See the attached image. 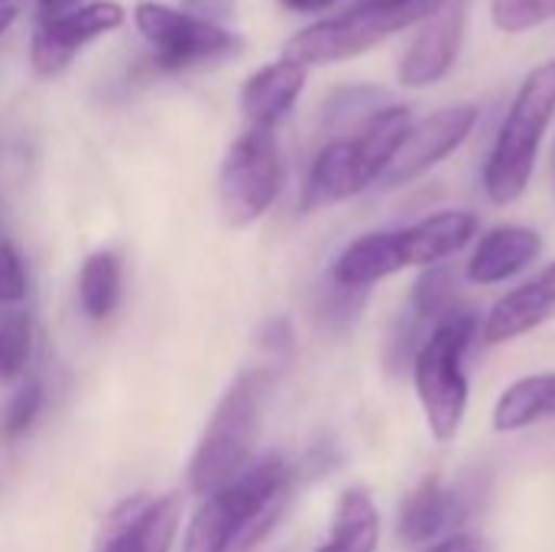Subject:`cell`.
<instances>
[{"label": "cell", "mask_w": 555, "mask_h": 552, "mask_svg": "<svg viewBox=\"0 0 555 552\" xmlns=\"http://www.w3.org/2000/svg\"><path fill=\"white\" fill-rule=\"evenodd\" d=\"M289 468L270 455L247 465L237 478L205 495L185 527L182 552H231L254 547L286 504Z\"/></svg>", "instance_id": "1"}, {"label": "cell", "mask_w": 555, "mask_h": 552, "mask_svg": "<svg viewBox=\"0 0 555 552\" xmlns=\"http://www.w3.org/2000/svg\"><path fill=\"white\" fill-rule=\"evenodd\" d=\"M410 124H413V114L406 104H387L351 133L328 140L309 166V176L302 185V208L319 211V208L348 202L361 195L367 185L380 182Z\"/></svg>", "instance_id": "2"}, {"label": "cell", "mask_w": 555, "mask_h": 552, "mask_svg": "<svg viewBox=\"0 0 555 552\" xmlns=\"http://www.w3.org/2000/svg\"><path fill=\"white\" fill-rule=\"evenodd\" d=\"M481 332V319L475 309L446 312L420 351L413 355V384L426 416V426L436 442H452L468 413V374L465 355Z\"/></svg>", "instance_id": "3"}, {"label": "cell", "mask_w": 555, "mask_h": 552, "mask_svg": "<svg viewBox=\"0 0 555 552\" xmlns=\"http://www.w3.org/2000/svg\"><path fill=\"white\" fill-rule=\"evenodd\" d=\"M555 117V59L540 62L517 88L511 111L494 137L485 163V192L494 205H514L530 179L540 156V143Z\"/></svg>", "instance_id": "4"}, {"label": "cell", "mask_w": 555, "mask_h": 552, "mask_svg": "<svg viewBox=\"0 0 555 552\" xmlns=\"http://www.w3.org/2000/svg\"><path fill=\"white\" fill-rule=\"evenodd\" d=\"M263 433V374L244 371L221 394L189 462V491L205 498L237 478Z\"/></svg>", "instance_id": "5"}, {"label": "cell", "mask_w": 555, "mask_h": 552, "mask_svg": "<svg viewBox=\"0 0 555 552\" xmlns=\"http://www.w3.org/2000/svg\"><path fill=\"white\" fill-rule=\"evenodd\" d=\"M439 3L442 0H351L348 10L299 29L286 42L283 55L306 68L345 62L423 23L439 10Z\"/></svg>", "instance_id": "6"}, {"label": "cell", "mask_w": 555, "mask_h": 552, "mask_svg": "<svg viewBox=\"0 0 555 552\" xmlns=\"http://www.w3.org/2000/svg\"><path fill=\"white\" fill-rule=\"evenodd\" d=\"M283 153L276 130L247 127L224 153L218 169V211L228 228L241 231L260 221L283 192Z\"/></svg>", "instance_id": "7"}, {"label": "cell", "mask_w": 555, "mask_h": 552, "mask_svg": "<svg viewBox=\"0 0 555 552\" xmlns=\"http://www.w3.org/2000/svg\"><path fill=\"white\" fill-rule=\"evenodd\" d=\"M133 23L153 46V59L163 72H185L202 65H221L244 52V36L221 23L198 20L169 3L140 0L133 7Z\"/></svg>", "instance_id": "8"}, {"label": "cell", "mask_w": 555, "mask_h": 552, "mask_svg": "<svg viewBox=\"0 0 555 552\" xmlns=\"http://www.w3.org/2000/svg\"><path fill=\"white\" fill-rule=\"evenodd\" d=\"M127 20L124 7L114 0L81 3L62 13H42L29 42V65L39 78H52L72 65V59L98 36L114 33Z\"/></svg>", "instance_id": "9"}, {"label": "cell", "mask_w": 555, "mask_h": 552, "mask_svg": "<svg viewBox=\"0 0 555 552\" xmlns=\"http://www.w3.org/2000/svg\"><path fill=\"white\" fill-rule=\"evenodd\" d=\"M478 508L481 485L475 478H462L455 488H446L439 475H426L400 504L397 534L410 547H433L452 534H462L459 527L468 524Z\"/></svg>", "instance_id": "10"}, {"label": "cell", "mask_w": 555, "mask_h": 552, "mask_svg": "<svg viewBox=\"0 0 555 552\" xmlns=\"http://www.w3.org/2000/svg\"><path fill=\"white\" fill-rule=\"evenodd\" d=\"M475 124H478V107L475 104L439 107L429 117L410 124L400 150L393 153L387 172L380 176V185L397 189V185H406V182L426 176L433 166L449 159L472 137Z\"/></svg>", "instance_id": "11"}, {"label": "cell", "mask_w": 555, "mask_h": 552, "mask_svg": "<svg viewBox=\"0 0 555 552\" xmlns=\"http://www.w3.org/2000/svg\"><path fill=\"white\" fill-rule=\"evenodd\" d=\"M472 0H442L433 16L420 23L416 39L400 59V81L406 88H429L442 81L459 62Z\"/></svg>", "instance_id": "12"}, {"label": "cell", "mask_w": 555, "mask_h": 552, "mask_svg": "<svg viewBox=\"0 0 555 552\" xmlns=\"http://www.w3.org/2000/svg\"><path fill=\"white\" fill-rule=\"evenodd\" d=\"M182 530V498H133L107 524L101 552H172Z\"/></svg>", "instance_id": "13"}, {"label": "cell", "mask_w": 555, "mask_h": 552, "mask_svg": "<svg viewBox=\"0 0 555 552\" xmlns=\"http://www.w3.org/2000/svg\"><path fill=\"white\" fill-rule=\"evenodd\" d=\"M540 254H543V238L533 228L501 224L478 241V247L465 264V277L478 286H494L524 273L530 264L540 260Z\"/></svg>", "instance_id": "14"}, {"label": "cell", "mask_w": 555, "mask_h": 552, "mask_svg": "<svg viewBox=\"0 0 555 552\" xmlns=\"http://www.w3.org/2000/svg\"><path fill=\"white\" fill-rule=\"evenodd\" d=\"M306 65L293 59H276L254 72L241 88V111L250 127L276 130V124L296 107L302 88H306Z\"/></svg>", "instance_id": "15"}, {"label": "cell", "mask_w": 555, "mask_h": 552, "mask_svg": "<svg viewBox=\"0 0 555 552\" xmlns=\"http://www.w3.org/2000/svg\"><path fill=\"white\" fill-rule=\"evenodd\" d=\"M406 270L403 238L397 231H371L354 238L332 264V283L345 290H364Z\"/></svg>", "instance_id": "16"}, {"label": "cell", "mask_w": 555, "mask_h": 552, "mask_svg": "<svg viewBox=\"0 0 555 552\" xmlns=\"http://www.w3.org/2000/svg\"><path fill=\"white\" fill-rule=\"evenodd\" d=\"M478 234V215L472 211H436L410 228H400L406 267H436L472 244Z\"/></svg>", "instance_id": "17"}, {"label": "cell", "mask_w": 555, "mask_h": 552, "mask_svg": "<svg viewBox=\"0 0 555 552\" xmlns=\"http://www.w3.org/2000/svg\"><path fill=\"white\" fill-rule=\"evenodd\" d=\"M555 303L540 290V283H524L511 293H504L491 312L485 316V325H481V338L488 345H504V342H514L527 332H533L537 325H543L550 316H553Z\"/></svg>", "instance_id": "18"}, {"label": "cell", "mask_w": 555, "mask_h": 552, "mask_svg": "<svg viewBox=\"0 0 555 552\" xmlns=\"http://www.w3.org/2000/svg\"><path fill=\"white\" fill-rule=\"evenodd\" d=\"M380 543V514L364 488H348L338 498L332 534L315 552H374Z\"/></svg>", "instance_id": "19"}, {"label": "cell", "mask_w": 555, "mask_h": 552, "mask_svg": "<svg viewBox=\"0 0 555 552\" xmlns=\"http://www.w3.org/2000/svg\"><path fill=\"white\" fill-rule=\"evenodd\" d=\"M543 420H555V374L520 377L494 403L498 433H517Z\"/></svg>", "instance_id": "20"}, {"label": "cell", "mask_w": 555, "mask_h": 552, "mask_svg": "<svg viewBox=\"0 0 555 552\" xmlns=\"http://www.w3.org/2000/svg\"><path fill=\"white\" fill-rule=\"evenodd\" d=\"M124 296V264L114 251H94L78 270V306L91 322L114 316Z\"/></svg>", "instance_id": "21"}, {"label": "cell", "mask_w": 555, "mask_h": 552, "mask_svg": "<svg viewBox=\"0 0 555 552\" xmlns=\"http://www.w3.org/2000/svg\"><path fill=\"white\" fill-rule=\"evenodd\" d=\"M459 299V277L449 264H436L426 267L420 273V280L413 283V296H410V316L416 322H423L426 329H433L446 312L455 309Z\"/></svg>", "instance_id": "22"}, {"label": "cell", "mask_w": 555, "mask_h": 552, "mask_svg": "<svg viewBox=\"0 0 555 552\" xmlns=\"http://www.w3.org/2000/svg\"><path fill=\"white\" fill-rule=\"evenodd\" d=\"M42 403H46L42 381H26L0 410V439L13 442V439L26 436L29 426L36 423V416L42 413Z\"/></svg>", "instance_id": "23"}, {"label": "cell", "mask_w": 555, "mask_h": 552, "mask_svg": "<svg viewBox=\"0 0 555 552\" xmlns=\"http://www.w3.org/2000/svg\"><path fill=\"white\" fill-rule=\"evenodd\" d=\"M33 351V322L26 316H7L0 322V384L23 374Z\"/></svg>", "instance_id": "24"}, {"label": "cell", "mask_w": 555, "mask_h": 552, "mask_svg": "<svg viewBox=\"0 0 555 552\" xmlns=\"http://www.w3.org/2000/svg\"><path fill=\"white\" fill-rule=\"evenodd\" d=\"M555 16V0H491V23L501 33H527Z\"/></svg>", "instance_id": "25"}, {"label": "cell", "mask_w": 555, "mask_h": 552, "mask_svg": "<svg viewBox=\"0 0 555 552\" xmlns=\"http://www.w3.org/2000/svg\"><path fill=\"white\" fill-rule=\"evenodd\" d=\"M29 293V280H26V264H23V254L16 251L13 241H0V303L3 306H13V303H23Z\"/></svg>", "instance_id": "26"}, {"label": "cell", "mask_w": 555, "mask_h": 552, "mask_svg": "<svg viewBox=\"0 0 555 552\" xmlns=\"http://www.w3.org/2000/svg\"><path fill=\"white\" fill-rule=\"evenodd\" d=\"M423 552H491V543L481 537V534H472V530H462V534H452L439 543H433L429 550Z\"/></svg>", "instance_id": "27"}, {"label": "cell", "mask_w": 555, "mask_h": 552, "mask_svg": "<svg viewBox=\"0 0 555 552\" xmlns=\"http://www.w3.org/2000/svg\"><path fill=\"white\" fill-rule=\"evenodd\" d=\"M234 0H185L182 10L198 16V20H208V23H221L234 13Z\"/></svg>", "instance_id": "28"}, {"label": "cell", "mask_w": 555, "mask_h": 552, "mask_svg": "<svg viewBox=\"0 0 555 552\" xmlns=\"http://www.w3.org/2000/svg\"><path fill=\"white\" fill-rule=\"evenodd\" d=\"M286 10L293 13H325L328 7H335L338 0H280Z\"/></svg>", "instance_id": "29"}, {"label": "cell", "mask_w": 555, "mask_h": 552, "mask_svg": "<svg viewBox=\"0 0 555 552\" xmlns=\"http://www.w3.org/2000/svg\"><path fill=\"white\" fill-rule=\"evenodd\" d=\"M537 283H540V290L555 303V264H550V267L537 277Z\"/></svg>", "instance_id": "30"}, {"label": "cell", "mask_w": 555, "mask_h": 552, "mask_svg": "<svg viewBox=\"0 0 555 552\" xmlns=\"http://www.w3.org/2000/svg\"><path fill=\"white\" fill-rule=\"evenodd\" d=\"M42 13H62V10H72L78 7V0H39Z\"/></svg>", "instance_id": "31"}, {"label": "cell", "mask_w": 555, "mask_h": 552, "mask_svg": "<svg viewBox=\"0 0 555 552\" xmlns=\"http://www.w3.org/2000/svg\"><path fill=\"white\" fill-rule=\"evenodd\" d=\"M13 20H16V10L13 7H0V36L13 26Z\"/></svg>", "instance_id": "32"}, {"label": "cell", "mask_w": 555, "mask_h": 552, "mask_svg": "<svg viewBox=\"0 0 555 552\" xmlns=\"http://www.w3.org/2000/svg\"><path fill=\"white\" fill-rule=\"evenodd\" d=\"M550 176H553V192H555V140H553V153H550Z\"/></svg>", "instance_id": "33"}]
</instances>
